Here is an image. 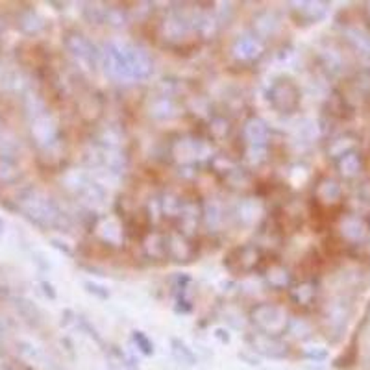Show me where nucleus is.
Segmentation results:
<instances>
[{
    "instance_id": "nucleus-15",
    "label": "nucleus",
    "mask_w": 370,
    "mask_h": 370,
    "mask_svg": "<svg viewBox=\"0 0 370 370\" xmlns=\"http://www.w3.org/2000/svg\"><path fill=\"white\" fill-rule=\"evenodd\" d=\"M352 151H357V141L356 137L348 136V134L347 136L337 137V139L332 143V146H330V154H332V158H335V160Z\"/></svg>"
},
{
    "instance_id": "nucleus-17",
    "label": "nucleus",
    "mask_w": 370,
    "mask_h": 370,
    "mask_svg": "<svg viewBox=\"0 0 370 370\" xmlns=\"http://www.w3.org/2000/svg\"><path fill=\"white\" fill-rule=\"evenodd\" d=\"M170 347H173L174 357L178 361L185 363V365H195V363H197V356H195L191 348L185 347L180 339H173V341H170Z\"/></svg>"
},
{
    "instance_id": "nucleus-1",
    "label": "nucleus",
    "mask_w": 370,
    "mask_h": 370,
    "mask_svg": "<svg viewBox=\"0 0 370 370\" xmlns=\"http://www.w3.org/2000/svg\"><path fill=\"white\" fill-rule=\"evenodd\" d=\"M108 75L115 80H146L152 75V60L145 50L130 43H109L104 52Z\"/></svg>"
},
{
    "instance_id": "nucleus-2",
    "label": "nucleus",
    "mask_w": 370,
    "mask_h": 370,
    "mask_svg": "<svg viewBox=\"0 0 370 370\" xmlns=\"http://www.w3.org/2000/svg\"><path fill=\"white\" fill-rule=\"evenodd\" d=\"M250 320H252L258 332L265 333V335H272V337H281L283 333L289 332L293 319L289 317L285 308L271 304V302H261V304H256L250 310Z\"/></svg>"
},
{
    "instance_id": "nucleus-16",
    "label": "nucleus",
    "mask_w": 370,
    "mask_h": 370,
    "mask_svg": "<svg viewBox=\"0 0 370 370\" xmlns=\"http://www.w3.org/2000/svg\"><path fill=\"white\" fill-rule=\"evenodd\" d=\"M302 8H296L298 13L304 17L308 23H315V21L322 19L324 13H326V2H302Z\"/></svg>"
},
{
    "instance_id": "nucleus-9",
    "label": "nucleus",
    "mask_w": 370,
    "mask_h": 370,
    "mask_svg": "<svg viewBox=\"0 0 370 370\" xmlns=\"http://www.w3.org/2000/svg\"><path fill=\"white\" fill-rule=\"evenodd\" d=\"M315 202L319 204L320 207H335L342 202V187L341 183L335 178H330V176H324L317 182V187H315Z\"/></svg>"
},
{
    "instance_id": "nucleus-8",
    "label": "nucleus",
    "mask_w": 370,
    "mask_h": 370,
    "mask_svg": "<svg viewBox=\"0 0 370 370\" xmlns=\"http://www.w3.org/2000/svg\"><path fill=\"white\" fill-rule=\"evenodd\" d=\"M268 137H271V131H268L267 122L263 119L250 117L244 122L243 139L252 152H265L268 145Z\"/></svg>"
},
{
    "instance_id": "nucleus-19",
    "label": "nucleus",
    "mask_w": 370,
    "mask_h": 370,
    "mask_svg": "<svg viewBox=\"0 0 370 370\" xmlns=\"http://www.w3.org/2000/svg\"><path fill=\"white\" fill-rule=\"evenodd\" d=\"M85 287H87V290H89V293H94V295H99L100 298H108L109 296V293L108 290H100V289H104V287H99V285H94V283H85Z\"/></svg>"
},
{
    "instance_id": "nucleus-3",
    "label": "nucleus",
    "mask_w": 370,
    "mask_h": 370,
    "mask_svg": "<svg viewBox=\"0 0 370 370\" xmlns=\"http://www.w3.org/2000/svg\"><path fill=\"white\" fill-rule=\"evenodd\" d=\"M263 261H265V254L258 244H239L226 254L224 267L235 276H241V274H252L259 271Z\"/></svg>"
},
{
    "instance_id": "nucleus-12",
    "label": "nucleus",
    "mask_w": 370,
    "mask_h": 370,
    "mask_svg": "<svg viewBox=\"0 0 370 370\" xmlns=\"http://www.w3.org/2000/svg\"><path fill=\"white\" fill-rule=\"evenodd\" d=\"M335 167H337V173L344 180H356L363 174L365 161H363V156H361L359 151H352L348 154L337 158L335 160Z\"/></svg>"
},
{
    "instance_id": "nucleus-5",
    "label": "nucleus",
    "mask_w": 370,
    "mask_h": 370,
    "mask_svg": "<svg viewBox=\"0 0 370 370\" xmlns=\"http://www.w3.org/2000/svg\"><path fill=\"white\" fill-rule=\"evenodd\" d=\"M339 235L348 244H363L370 237V222L357 213H347L339 219Z\"/></svg>"
},
{
    "instance_id": "nucleus-14",
    "label": "nucleus",
    "mask_w": 370,
    "mask_h": 370,
    "mask_svg": "<svg viewBox=\"0 0 370 370\" xmlns=\"http://www.w3.org/2000/svg\"><path fill=\"white\" fill-rule=\"evenodd\" d=\"M263 278H265V281H267V285L271 287V289L289 290L290 285H293V276H290L289 268L283 267L281 263H272V265H268V267L265 268Z\"/></svg>"
},
{
    "instance_id": "nucleus-4",
    "label": "nucleus",
    "mask_w": 370,
    "mask_h": 370,
    "mask_svg": "<svg viewBox=\"0 0 370 370\" xmlns=\"http://www.w3.org/2000/svg\"><path fill=\"white\" fill-rule=\"evenodd\" d=\"M268 104L278 113H295L300 106V89L289 78H278L268 87Z\"/></svg>"
},
{
    "instance_id": "nucleus-18",
    "label": "nucleus",
    "mask_w": 370,
    "mask_h": 370,
    "mask_svg": "<svg viewBox=\"0 0 370 370\" xmlns=\"http://www.w3.org/2000/svg\"><path fill=\"white\" fill-rule=\"evenodd\" d=\"M131 339H134V342L137 344V348H139L145 356H152L154 354V344H152V341L148 337H146L145 333L143 332H131Z\"/></svg>"
},
{
    "instance_id": "nucleus-13",
    "label": "nucleus",
    "mask_w": 370,
    "mask_h": 370,
    "mask_svg": "<svg viewBox=\"0 0 370 370\" xmlns=\"http://www.w3.org/2000/svg\"><path fill=\"white\" fill-rule=\"evenodd\" d=\"M234 56L241 61H254L258 60L263 54V45L258 38L252 36H243V38L235 39L234 47H232Z\"/></svg>"
},
{
    "instance_id": "nucleus-7",
    "label": "nucleus",
    "mask_w": 370,
    "mask_h": 370,
    "mask_svg": "<svg viewBox=\"0 0 370 370\" xmlns=\"http://www.w3.org/2000/svg\"><path fill=\"white\" fill-rule=\"evenodd\" d=\"M65 47L69 48V52L75 58H78L80 61L87 63L91 69H94V65L99 63V52L94 48L93 43L89 39L82 36L80 32H69L65 36Z\"/></svg>"
},
{
    "instance_id": "nucleus-10",
    "label": "nucleus",
    "mask_w": 370,
    "mask_h": 370,
    "mask_svg": "<svg viewBox=\"0 0 370 370\" xmlns=\"http://www.w3.org/2000/svg\"><path fill=\"white\" fill-rule=\"evenodd\" d=\"M195 244L182 232H170L167 234V258L174 261H191L195 258Z\"/></svg>"
},
{
    "instance_id": "nucleus-20",
    "label": "nucleus",
    "mask_w": 370,
    "mask_h": 370,
    "mask_svg": "<svg viewBox=\"0 0 370 370\" xmlns=\"http://www.w3.org/2000/svg\"><path fill=\"white\" fill-rule=\"evenodd\" d=\"M326 356H328V354H326V350H311V352H308V354H305V357H308V359H311V361H324V359H326Z\"/></svg>"
},
{
    "instance_id": "nucleus-11",
    "label": "nucleus",
    "mask_w": 370,
    "mask_h": 370,
    "mask_svg": "<svg viewBox=\"0 0 370 370\" xmlns=\"http://www.w3.org/2000/svg\"><path fill=\"white\" fill-rule=\"evenodd\" d=\"M317 296H319V289H317V283L313 280H302L298 283H293L289 289V298L290 302L302 310H310L313 308V304L317 302Z\"/></svg>"
},
{
    "instance_id": "nucleus-6",
    "label": "nucleus",
    "mask_w": 370,
    "mask_h": 370,
    "mask_svg": "<svg viewBox=\"0 0 370 370\" xmlns=\"http://www.w3.org/2000/svg\"><path fill=\"white\" fill-rule=\"evenodd\" d=\"M249 344L254 352H258L261 356L271 357V359H283L289 354V348L280 337L265 335L261 332H254L249 335Z\"/></svg>"
}]
</instances>
